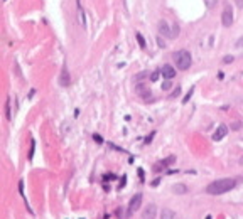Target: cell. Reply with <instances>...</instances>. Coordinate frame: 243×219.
Here are the masks:
<instances>
[{"label":"cell","instance_id":"cell-7","mask_svg":"<svg viewBox=\"0 0 243 219\" xmlns=\"http://www.w3.org/2000/svg\"><path fill=\"white\" fill-rule=\"evenodd\" d=\"M226 133H228V126L226 125H220L216 128V132L213 133V140L214 142H220V140H223L226 137Z\"/></svg>","mask_w":243,"mask_h":219},{"label":"cell","instance_id":"cell-3","mask_svg":"<svg viewBox=\"0 0 243 219\" xmlns=\"http://www.w3.org/2000/svg\"><path fill=\"white\" fill-rule=\"evenodd\" d=\"M140 204H142V194H135L130 202H128V209H127V217H132L137 211L140 209Z\"/></svg>","mask_w":243,"mask_h":219},{"label":"cell","instance_id":"cell-25","mask_svg":"<svg viewBox=\"0 0 243 219\" xmlns=\"http://www.w3.org/2000/svg\"><path fill=\"white\" fill-rule=\"evenodd\" d=\"M179 93H181V90H179V88H176V91H174V93H172V96H174V98H176V96L179 95Z\"/></svg>","mask_w":243,"mask_h":219},{"label":"cell","instance_id":"cell-19","mask_svg":"<svg viewBox=\"0 0 243 219\" xmlns=\"http://www.w3.org/2000/svg\"><path fill=\"white\" fill-rule=\"evenodd\" d=\"M192 93H194V88H191V90H189V93H188V95H186V98L182 99V103H188V101H189V98H191V95H192Z\"/></svg>","mask_w":243,"mask_h":219},{"label":"cell","instance_id":"cell-29","mask_svg":"<svg viewBox=\"0 0 243 219\" xmlns=\"http://www.w3.org/2000/svg\"><path fill=\"white\" fill-rule=\"evenodd\" d=\"M233 128H235V130H238V128H240V123H238V121H236V123H233Z\"/></svg>","mask_w":243,"mask_h":219},{"label":"cell","instance_id":"cell-22","mask_svg":"<svg viewBox=\"0 0 243 219\" xmlns=\"http://www.w3.org/2000/svg\"><path fill=\"white\" fill-rule=\"evenodd\" d=\"M169 88H171V83L169 81H166L164 84H162V90H169Z\"/></svg>","mask_w":243,"mask_h":219},{"label":"cell","instance_id":"cell-21","mask_svg":"<svg viewBox=\"0 0 243 219\" xmlns=\"http://www.w3.org/2000/svg\"><path fill=\"white\" fill-rule=\"evenodd\" d=\"M93 138H95V140H96L98 143H101V142H103V140H101V137H100L98 133H95V135H93Z\"/></svg>","mask_w":243,"mask_h":219},{"label":"cell","instance_id":"cell-10","mask_svg":"<svg viewBox=\"0 0 243 219\" xmlns=\"http://www.w3.org/2000/svg\"><path fill=\"white\" fill-rule=\"evenodd\" d=\"M59 84L61 86H68L69 84V73H68V69H66V68H63V71H61Z\"/></svg>","mask_w":243,"mask_h":219},{"label":"cell","instance_id":"cell-9","mask_svg":"<svg viewBox=\"0 0 243 219\" xmlns=\"http://www.w3.org/2000/svg\"><path fill=\"white\" fill-rule=\"evenodd\" d=\"M160 73H162V76L166 78V79H171V78H174V76H176V69L172 68V66L166 64L164 68L160 69Z\"/></svg>","mask_w":243,"mask_h":219},{"label":"cell","instance_id":"cell-30","mask_svg":"<svg viewBox=\"0 0 243 219\" xmlns=\"http://www.w3.org/2000/svg\"><path fill=\"white\" fill-rule=\"evenodd\" d=\"M206 219H211V216H208V217H206Z\"/></svg>","mask_w":243,"mask_h":219},{"label":"cell","instance_id":"cell-17","mask_svg":"<svg viewBox=\"0 0 243 219\" xmlns=\"http://www.w3.org/2000/svg\"><path fill=\"white\" fill-rule=\"evenodd\" d=\"M179 35V26H172V39Z\"/></svg>","mask_w":243,"mask_h":219},{"label":"cell","instance_id":"cell-1","mask_svg":"<svg viewBox=\"0 0 243 219\" xmlns=\"http://www.w3.org/2000/svg\"><path fill=\"white\" fill-rule=\"evenodd\" d=\"M236 185L235 179H218V181L211 182V184L206 187V192L211 194V196H221V194L231 190Z\"/></svg>","mask_w":243,"mask_h":219},{"label":"cell","instance_id":"cell-23","mask_svg":"<svg viewBox=\"0 0 243 219\" xmlns=\"http://www.w3.org/2000/svg\"><path fill=\"white\" fill-rule=\"evenodd\" d=\"M147 76V73H140V74H137L135 76V79H142V78H145Z\"/></svg>","mask_w":243,"mask_h":219},{"label":"cell","instance_id":"cell-6","mask_svg":"<svg viewBox=\"0 0 243 219\" xmlns=\"http://www.w3.org/2000/svg\"><path fill=\"white\" fill-rule=\"evenodd\" d=\"M155 216H157V207H155V204H149V206L144 209V212H142V219H155Z\"/></svg>","mask_w":243,"mask_h":219},{"label":"cell","instance_id":"cell-12","mask_svg":"<svg viewBox=\"0 0 243 219\" xmlns=\"http://www.w3.org/2000/svg\"><path fill=\"white\" fill-rule=\"evenodd\" d=\"M172 192L174 194H186L188 192V187L184 184H174L172 185Z\"/></svg>","mask_w":243,"mask_h":219},{"label":"cell","instance_id":"cell-28","mask_svg":"<svg viewBox=\"0 0 243 219\" xmlns=\"http://www.w3.org/2000/svg\"><path fill=\"white\" fill-rule=\"evenodd\" d=\"M214 5V0H208V7H213Z\"/></svg>","mask_w":243,"mask_h":219},{"label":"cell","instance_id":"cell-5","mask_svg":"<svg viewBox=\"0 0 243 219\" xmlns=\"http://www.w3.org/2000/svg\"><path fill=\"white\" fill-rule=\"evenodd\" d=\"M174 162H176V157H174V155H171V157H167V159H164V160H160V162L155 163V165H154V170L160 172V170H164V169H167L169 165H172Z\"/></svg>","mask_w":243,"mask_h":219},{"label":"cell","instance_id":"cell-13","mask_svg":"<svg viewBox=\"0 0 243 219\" xmlns=\"http://www.w3.org/2000/svg\"><path fill=\"white\" fill-rule=\"evenodd\" d=\"M5 116H7V120H12V115H10V98H7V101H5Z\"/></svg>","mask_w":243,"mask_h":219},{"label":"cell","instance_id":"cell-16","mask_svg":"<svg viewBox=\"0 0 243 219\" xmlns=\"http://www.w3.org/2000/svg\"><path fill=\"white\" fill-rule=\"evenodd\" d=\"M34 150H36V142L34 138L30 140V150H29V160H32V157H34Z\"/></svg>","mask_w":243,"mask_h":219},{"label":"cell","instance_id":"cell-20","mask_svg":"<svg viewBox=\"0 0 243 219\" xmlns=\"http://www.w3.org/2000/svg\"><path fill=\"white\" fill-rule=\"evenodd\" d=\"M231 61H233V56H226L225 59H223V62H225V64H228V62H231Z\"/></svg>","mask_w":243,"mask_h":219},{"label":"cell","instance_id":"cell-11","mask_svg":"<svg viewBox=\"0 0 243 219\" xmlns=\"http://www.w3.org/2000/svg\"><path fill=\"white\" fill-rule=\"evenodd\" d=\"M160 219H176V212L172 209H162Z\"/></svg>","mask_w":243,"mask_h":219},{"label":"cell","instance_id":"cell-4","mask_svg":"<svg viewBox=\"0 0 243 219\" xmlns=\"http://www.w3.org/2000/svg\"><path fill=\"white\" fill-rule=\"evenodd\" d=\"M221 22L225 27H230L233 24V10H231V7H225V10L221 14Z\"/></svg>","mask_w":243,"mask_h":219},{"label":"cell","instance_id":"cell-8","mask_svg":"<svg viewBox=\"0 0 243 219\" xmlns=\"http://www.w3.org/2000/svg\"><path fill=\"white\" fill-rule=\"evenodd\" d=\"M159 32H160L162 35H166V37H171L172 39V27L169 29V26H167L166 20H160V22H159Z\"/></svg>","mask_w":243,"mask_h":219},{"label":"cell","instance_id":"cell-18","mask_svg":"<svg viewBox=\"0 0 243 219\" xmlns=\"http://www.w3.org/2000/svg\"><path fill=\"white\" fill-rule=\"evenodd\" d=\"M159 74H160V71H155V73L150 74V81H157L159 79Z\"/></svg>","mask_w":243,"mask_h":219},{"label":"cell","instance_id":"cell-14","mask_svg":"<svg viewBox=\"0 0 243 219\" xmlns=\"http://www.w3.org/2000/svg\"><path fill=\"white\" fill-rule=\"evenodd\" d=\"M137 93H140L142 96H150V91H149V90H145L142 84H137Z\"/></svg>","mask_w":243,"mask_h":219},{"label":"cell","instance_id":"cell-26","mask_svg":"<svg viewBox=\"0 0 243 219\" xmlns=\"http://www.w3.org/2000/svg\"><path fill=\"white\" fill-rule=\"evenodd\" d=\"M236 46H238V47H243V37H241V39H240L238 42H236Z\"/></svg>","mask_w":243,"mask_h":219},{"label":"cell","instance_id":"cell-24","mask_svg":"<svg viewBox=\"0 0 243 219\" xmlns=\"http://www.w3.org/2000/svg\"><path fill=\"white\" fill-rule=\"evenodd\" d=\"M235 2H236V7H240V9L243 7V0H235Z\"/></svg>","mask_w":243,"mask_h":219},{"label":"cell","instance_id":"cell-15","mask_svg":"<svg viewBox=\"0 0 243 219\" xmlns=\"http://www.w3.org/2000/svg\"><path fill=\"white\" fill-rule=\"evenodd\" d=\"M135 35H137V41H139V46H140L142 49H145V39L142 37V34H140V32H137Z\"/></svg>","mask_w":243,"mask_h":219},{"label":"cell","instance_id":"cell-2","mask_svg":"<svg viewBox=\"0 0 243 219\" xmlns=\"http://www.w3.org/2000/svg\"><path fill=\"white\" fill-rule=\"evenodd\" d=\"M174 61H176V66H177V69H182V71H186V69H189V66H191L192 57H191V54H189V51H186V49H181V51L174 52Z\"/></svg>","mask_w":243,"mask_h":219},{"label":"cell","instance_id":"cell-27","mask_svg":"<svg viewBox=\"0 0 243 219\" xmlns=\"http://www.w3.org/2000/svg\"><path fill=\"white\" fill-rule=\"evenodd\" d=\"M157 41H159V46H160V47H164V46H166V44H164V41H162V39H160V37H159V39H157Z\"/></svg>","mask_w":243,"mask_h":219}]
</instances>
